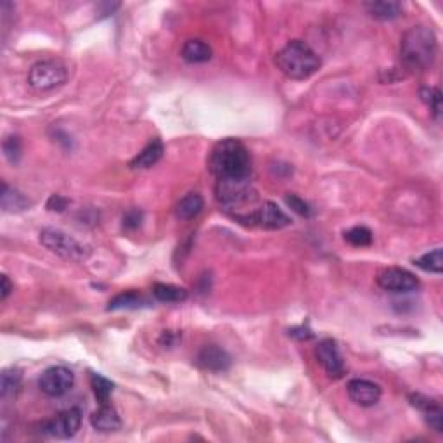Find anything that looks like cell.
I'll list each match as a JSON object with an SVG mask.
<instances>
[{
    "instance_id": "obj_18",
    "label": "cell",
    "mask_w": 443,
    "mask_h": 443,
    "mask_svg": "<svg viewBox=\"0 0 443 443\" xmlns=\"http://www.w3.org/2000/svg\"><path fill=\"white\" fill-rule=\"evenodd\" d=\"M0 203H2V210L9 211V213H17L30 206V199L16 189H10L7 184H2V194H0Z\"/></svg>"
},
{
    "instance_id": "obj_16",
    "label": "cell",
    "mask_w": 443,
    "mask_h": 443,
    "mask_svg": "<svg viewBox=\"0 0 443 443\" xmlns=\"http://www.w3.org/2000/svg\"><path fill=\"white\" fill-rule=\"evenodd\" d=\"M365 9L371 14L374 20L381 21H391L397 20L398 16H402L404 13V6L400 2H395V0H376V2H367L365 3Z\"/></svg>"
},
{
    "instance_id": "obj_21",
    "label": "cell",
    "mask_w": 443,
    "mask_h": 443,
    "mask_svg": "<svg viewBox=\"0 0 443 443\" xmlns=\"http://www.w3.org/2000/svg\"><path fill=\"white\" fill-rule=\"evenodd\" d=\"M414 265L419 267L424 272L442 274L443 272V251L442 248H435L430 253H424L419 258L414 260Z\"/></svg>"
},
{
    "instance_id": "obj_30",
    "label": "cell",
    "mask_w": 443,
    "mask_h": 443,
    "mask_svg": "<svg viewBox=\"0 0 443 443\" xmlns=\"http://www.w3.org/2000/svg\"><path fill=\"white\" fill-rule=\"evenodd\" d=\"M69 201L61 196V194H52V196L49 197V201H47V208H49L50 211H64Z\"/></svg>"
},
{
    "instance_id": "obj_17",
    "label": "cell",
    "mask_w": 443,
    "mask_h": 443,
    "mask_svg": "<svg viewBox=\"0 0 443 443\" xmlns=\"http://www.w3.org/2000/svg\"><path fill=\"white\" fill-rule=\"evenodd\" d=\"M211 56H213L211 47L199 38L188 40V42L184 43V47H182V57H184L188 63H206V61L211 59Z\"/></svg>"
},
{
    "instance_id": "obj_5",
    "label": "cell",
    "mask_w": 443,
    "mask_h": 443,
    "mask_svg": "<svg viewBox=\"0 0 443 443\" xmlns=\"http://www.w3.org/2000/svg\"><path fill=\"white\" fill-rule=\"evenodd\" d=\"M40 243L49 251L56 253L64 260H73V262H83L90 256V248L85 244L78 243L75 237L68 236L63 230L57 229H43L40 232Z\"/></svg>"
},
{
    "instance_id": "obj_9",
    "label": "cell",
    "mask_w": 443,
    "mask_h": 443,
    "mask_svg": "<svg viewBox=\"0 0 443 443\" xmlns=\"http://www.w3.org/2000/svg\"><path fill=\"white\" fill-rule=\"evenodd\" d=\"M73 383H75V374L63 365L49 367L38 378V388L49 397H63L71 390Z\"/></svg>"
},
{
    "instance_id": "obj_23",
    "label": "cell",
    "mask_w": 443,
    "mask_h": 443,
    "mask_svg": "<svg viewBox=\"0 0 443 443\" xmlns=\"http://www.w3.org/2000/svg\"><path fill=\"white\" fill-rule=\"evenodd\" d=\"M90 386H92V391H94L95 398H97L99 405L108 404L109 397H111V393H113V388H115V384H113L109 379H106L104 376L92 374V376H90Z\"/></svg>"
},
{
    "instance_id": "obj_11",
    "label": "cell",
    "mask_w": 443,
    "mask_h": 443,
    "mask_svg": "<svg viewBox=\"0 0 443 443\" xmlns=\"http://www.w3.org/2000/svg\"><path fill=\"white\" fill-rule=\"evenodd\" d=\"M316 357L318 364L324 367V371L331 378H342L345 374V362H343V357L339 353L335 339H324V342L318 343L316 349Z\"/></svg>"
},
{
    "instance_id": "obj_27",
    "label": "cell",
    "mask_w": 443,
    "mask_h": 443,
    "mask_svg": "<svg viewBox=\"0 0 443 443\" xmlns=\"http://www.w3.org/2000/svg\"><path fill=\"white\" fill-rule=\"evenodd\" d=\"M3 155H6V158L10 161L13 164H16L17 161L21 160V153H23V146H21V139L16 137V135H13V137H7L6 141H3Z\"/></svg>"
},
{
    "instance_id": "obj_19",
    "label": "cell",
    "mask_w": 443,
    "mask_h": 443,
    "mask_svg": "<svg viewBox=\"0 0 443 443\" xmlns=\"http://www.w3.org/2000/svg\"><path fill=\"white\" fill-rule=\"evenodd\" d=\"M203 197L197 192H190L178 201L177 206H175V215H177V218H181V220H190V218L197 217V215L203 211Z\"/></svg>"
},
{
    "instance_id": "obj_13",
    "label": "cell",
    "mask_w": 443,
    "mask_h": 443,
    "mask_svg": "<svg viewBox=\"0 0 443 443\" xmlns=\"http://www.w3.org/2000/svg\"><path fill=\"white\" fill-rule=\"evenodd\" d=\"M346 391H349L350 400L360 407H372L381 398L379 384L369 379H351L346 386Z\"/></svg>"
},
{
    "instance_id": "obj_14",
    "label": "cell",
    "mask_w": 443,
    "mask_h": 443,
    "mask_svg": "<svg viewBox=\"0 0 443 443\" xmlns=\"http://www.w3.org/2000/svg\"><path fill=\"white\" fill-rule=\"evenodd\" d=\"M90 424L94 430L102 431V433H109V431H116L122 428V419H120L118 412L108 404H102L101 407L90 416Z\"/></svg>"
},
{
    "instance_id": "obj_31",
    "label": "cell",
    "mask_w": 443,
    "mask_h": 443,
    "mask_svg": "<svg viewBox=\"0 0 443 443\" xmlns=\"http://www.w3.org/2000/svg\"><path fill=\"white\" fill-rule=\"evenodd\" d=\"M289 336L300 339V342H309V339L314 338V332L309 328H305V325H300V328L289 329Z\"/></svg>"
},
{
    "instance_id": "obj_29",
    "label": "cell",
    "mask_w": 443,
    "mask_h": 443,
    "mask_svg": "<svg viewBox=\"0 0 443 443\" xmlns=\"http://www.w3.org/2000/svg\"><path fill=\"white\" fill-rule=\"evenodd\" d=\"M142 223V211L134 208V210H128L125 215H123V227L127 230H135L139 229Z\"/></svg>"
},
{
    "instance_id": "obj_32",
    "label": "cell",
    "mask_w": 443,
    "mask_h": 443,
    "mask_svg": "<svg viewBox=\"0 0 443 443\" xmlns=\"http://www.w3.org/2000/svg\"><path fill=\"white\" fill-rule=\"evenodd\" d=\"M13 284H10V281H9V277L7 276H2V289H0V291H2V295H0V298L2 300H6L7 296L10 295V293H13Z\"/></svg>"
},
{
    "instance_id": "obj_20",
    "label": "cell",
    "mask_w": 443,
    "mask_h": 443,
    "mask_svg": "<svg viewBox=\"0 0 443 443\" xmlns=\"http://www.w3.org/2000/svg\"><path fill=\"white\" fill-rule=\"evenodd\" d=\"M153 295H155V298L158 300V302L163 303H178L188 300V291H185L184 288H178V286L174 284H155Z\"/></svg>"
},
{
    "instance_id": "obj_12",
    "label": "cell",
    "mask_w": 443,
    "mask_h": 443,
    "mask_svg": "<svg viewBox=\"0 0 443 443\" xmlns=\"http://www.w3.org/2000/svg\"><path fill=\"white\" fill-rule=\"evenodd\" d=\"M197 367L210 372H223L230 367V355L217 345H204L194 358Z\"/></svg>"
},
{
    "instance_id": "obj_8",
    "label": "cell",
    "mask_w": 443,
    "mask_h": 443,
    "mask_svg": "<svg viewBox=\"0 0 443 443\" xmlns=\"http://www.w3.org/2000/svg\"><path fill=\"white\" fill-rule=\"evenodd\" d=\"M378 284L384 291L404 295V293L416 291L419 288V279L412 272L400 269V267H388L379 272Z\"/></svg>"
},
{
    "instance_id": "obj_15",
    "label": "cell",
    "mask_w": 443,
    "mask_h": 443,
    "mask_svg": "<svg viewBox=\"0 0 443 443\" xmlns=\"http://www.w3.org/2000/svg\"><path fill=\"white\" fill-rule=\"evenodd\" d=\"M164 153V146L160 139H155V141L149 142L134 160L130 161V167L135 168V170H146V168L155 167L156 163L161 160Z\"/></svg>"
},
{
    "instance_id": "obj_25",
    "label": "cell",
    "mask_w": 443,
    "mask_h": 443,
    "mask_svg": "<svg viewBox=\"0 0 443 443\" xmlns=\"http://www.w3.org/2000/svg\"><path fill=\"white\" fill-rule=\"evenodd\" d=\"M21 383V372L17 369H7L2 372V381H0V393L2 398L10 397V395H16L17 388Z\"/></svg>"
},
{
    "instance_id": "obj_28",
    "label": "cell",
    "mask_w": 443,
    "mask_h": 443,
    "mask_svg": "<svg viewBox=\"0 0 443 443\" xmlns=\"http://www.w3.org/2000/svg\"><path fill=\"white\" fill-rule=\"evenodd\" d=\"M286 203H288V206L291 208L293 211H296L300 217H312V208H310V204L307 203L305 199H302L300 196H296V194H288V196H286Z\"/></svg>"
},
{
    "instance_id": "obj_24",
    "label": "cell",
    "mask_w": 443,
    "mask_h": 443,
    "mask_svg": "<svg viewBox=\"0 0 443 443\" xmlns=\"http://www.w3.org/2000/svg\"><path fill=\"white\" fill-rule=\"evenodd\" d=\"M345 241L355 248L369 246V244L372 243V232L367 229V227H362V225L351 227V229H349L345 232Z\"/></svg>"
},
{
    "instance_id": "obj_22",
    "label": "cell",
    "mask_w": 443,
    "mask_h": 443,
    "mask_svg": "<svg viewBox=\"0 0 443 443\" xmlns=\"http://www.w3.org/2000/svg\"><path fill=\"white\" fill-rule=\"evenodd\" d=\"M146 303V300L139 295L137 291H125L122 295H116L111 302L108 303V310H125V309H139Z\"/></svg>"
},
{
    "instance_id": "obj_1",
    "label": "cell",
    "mask_w": 443,
    "mask_h": 443,
    "mask_svg": "<svg viewBox=\"0 0 443 443\" xmlns=\"http://www.w3.org/2000/svg\"><path fill=\"white\" fill-rule=\"evenodd\" d=\"M211 174L218 181L229 178H250L251 158L246 146L237 139H223L211 151L208 160Z\"/></svg>"
},
{
    "instance_id": "obj_2",
    "label": "cell",
    "mask_w": 443,
    "mask_h": 443,
    "mask_svg": "<svg viewBox=\"0 0 443 443\" xmlns=\"http://www.w3.org/2000/svg\"><path fill=\"white\" fill-rule=\"evenodd\" d=\"M438 52L437 36L431 28L414 27L402 36L400 61L409 71H424L435 63Z\"/></svg>"
},
{
    "instance_id": "obj_4",
    "label": "cell",
    "mask_w": 443,
    "mask_h": 443,
    "mask_svg": "<svg viewBox=\"0 0 443 443\" xmlns=\"http://www.w3.org/2000/svg\"><path fill=\"white\" fill-rule=\"evenodd\" d=\"M218 203L225 210H232V217L236 218L244 206H253L255 201L258 199L256 190L251 185L250 178H229V181H217L215 188Z\"/></svg>"
},
{
    "instance_id": "obj_26",
    "label": "cell",
    "mask_w": 443,
    "mask_h": 443,
    "mask_svg": "<svg viewBox=\"0 0 443 443\" xmlns=\"http://www.w3.org/2000/svg\"><path fill=\"white\" fill-rule=\"evenodd\" d=\"M421 99H423L424 104L428 106V108L433 111V115L440 116V111H442V92L438 89H435V87H423L421 89Z\"/></svg>"
},
{
    "instance_id": "obj_10",
    "label": "cell",
    "mask_w": 443,
    "mask_h": 443,
    "mask_svg": "<svg viewBox=\"0 0 443 443\" xmlns=\"http://www.w3.org/2000/svg\"><path fill=\"white\" fill-rule=\"evenodd\" d=\"M82 424V412L80 409H68L59 412L45 423V433L56 438H71L78 433Z\"/></svg>"
},
{
    "instance_id": "obj_6",
    "label": "cell",
    "mask_w": 443,
    "mask_h": 443,
    "mask_svg": "<svg viewBox=\"0 0 443 443\" xmlns=\"http://www.w3.org/2000/svg\"><path fill=\"white\" fill-rule=\"evenodd\" d=\"M68 80V69L59 61H38L28 73V83L36 92H49L64 85Z\"/></svg>"
},
{
    "instance_id": "obj_3",
    "label": "cell",
    "mask_w": 443,
    "mask_h": 443,
    "mask_svg": "<svg viewBox=\"0 0 443 443\" xmlns=\"http://www.w3.org/2000/svg\"><path fill=\"white\" fill-rule=\"evenodd\" d=\"M276 66L291 80H307L321 68V57L309 43L291 40L276 54Z\"/></svg>"
},
{
    "instance_id": "obj_7",
    "label": "cell",
    "mask_w": 443,
    "mask_h": 443,
    "mask_svg": "<svg viewBox=\"0 0 443 443\" xmlns=\"http://www.w3.org/2000/svg\"><path fill=\"white\" fill-rule=\"evenodd\" d=\"M243 223H250V225L262 227V229H269V230H277V229H284L291 223V218L277 206L272 201H267L262 206L255 208L246 218L241 220Z\"/></svg>"
}]
</instances>
